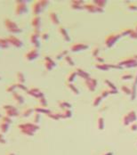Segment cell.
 <instances>
[{
  "label": "cell",
  "instance_id": "cell-1",
  "mask_svg": "<svg viewBox=\"0 0 137 155\" xmlns=\"http://www.w3.org/2000/svg\"><path fill=\"white\" fill-rule=\"evenodd\" d=\"M18 127L23 135L28 137H32L34 135V133L39 129V127L37 125H35L34 123H29V122L20 124Z\"/></svg>",
  "mask_w": 137,
  "mask_h": 155
},
{
  "label": "cell",
  "instance_id": "cell-2",
  "mask_svg": "<svg viewBox=\"0 0 137 155\" xmlns=\"http://www.w3.org/2000/svg\"><path fill=\"white\" fill-rule=\"evenodd\" d=\"M4 25L6 28V30L10 33H12V34H20V33L22 32V29L20 28L15 22H14L9 18L4 19Z\"/></svg>",
  "mask_w": 137,
  "mask_h": 155
},
{
  "label": "cell",
  "instance_id": "cell-3",
  "mask_svg": "<svg viewBox=\"0 0 137 155\" xmlns=\"http://www.w3.org/2000/svg\"><path fill=\"white\" fill-rule=\"evenodd\" d=\"M29 12V7L27 5V1L23 0H18L15 1V6H14V15L17 16L23 15L24 13H27Z\"/></svg>",
  "mask_w": 137,
  "mask_h": 155
},
{
  "label": "cell",
  "instance_id": "cell-4",
  "mask_svg": "<svg viewBox=\"0 0 137 155\" xmlns=\"http://www.w3.org/2000/svg\"><path fill=\"white\" fill-rule=\"evenodd\" d=\"M6 40L8 41V43L12 46H14L16 48H22L24 46V43L22 41V39H20L19 38L14 36V35H10L8 37L5 38Z\"/></svg>",
  "mask_w": 137,
  "mask_h": 155
},
{
  "label": "cell",
  "instance_id": "cell-5",
  "mask_svg": "<svg viewBox=\"0 0 137 155\" xmlns=\"http://www.w3.org/2000/svg\"><path fill=\"white\" fill-rule=\"evenodd\" d=\"M38 56H39V52H38L37 48H33V49L29 50V52L26 53L25 55H24L25 59L27 61H29V62L36 60Z\"/></svg>",
  "mask_w": 137,
  "mask_h": 155
},
{
  "label": "cell",
  "instance_id": "cell-6",
  "mask_svg": "<svg viewBox=\"0 0 137 155\" xmlns=\"http://www.w3.org/2000/svg\"><path fill=\"white\" fill-rule=\"evenodd\" d=\"M44 6L41 4V1H35L32 5V12H33L34 16H38L42 13Z\"/></svg>",
  "mask_w": 137,
  "mask_h": 155
},
{
  "label": "cell",
  "instance_id": "cell-7",
  "mask_svg": "<svg viewBox=\"0 0 137 155\" xmlns=\"http://www.w3.org/2000/svg\"><path fill=\"white\" fill-rule=\"evenodd\" d=\"M27 94L31 96H34L35 98H37V99H40L42 97H44V93H42L39 88L37 87H32V88L29 89L27 91Z\"/></svg>",
  "mask_w": 137,
  "mask_h": 155
},
{
  "label": "cell",
  "instance_id": "cell-8",
  "mask_svg": "<svg viewBox=\"0 0 137 155\" xmlns=\"http://www.w3.org/2000/svg\"><path fill=\"white\" fill-rule=\"evenodd\" d=\"M30 43L35 46V48H39L40 46V42H39V34L36 32H33L29 36Z\"/></svg>",
  "mask_w": 137,
  "mask_h": 155
},
{
  "label": "cell",
  "instance_id": "cell-9",
  "mask_svg": "<svg viewBox=\"0 0 137 155\" xmlns=\"http://www.w3.org/2000/svg\"><path fill=\"white\" fill-rule=\"evenodd\" d=\"M31 25L33 26L34 31H39L41 27V19L39 16H34L31 20Z\"/></svg>",
  "mask_w": 137,
  "mask_h": 155
},
{
  "label": "cell",
  "instance_id": "cell-10",
  "mask_svg": "<svg viewBox=\"0 0 137 155\" xmlns=\"http://www.w3.org/2000/svg\"><path fill=\"white\" fill-rule=\"evenodd\" d=\"M12 99H14V102H15L17 104H19V105L23 104L24 102H25L24 97L21 95V94H19V93H17V92H15V93L12 94Z\"/></svg>",
  "mask_w": 137,
  "mask_h": 155
},
{
  "label": "cell",
  "instance_id": "cell-11",
  "mask_svg": "<svg viewBox=\"0 0 137 155\" xmlns=\"http://www.w3.org/2000/svg\"><path fill=\"white\" fill-rule=\"evenodd\" d=\"M45 68H47V71H51L52 69H53V67L55 66V63L50 57L47 56L45 58Z\"/></svg>",
  "mask_w": 137,
  "mask_h": 155
},
{
  "label": "cell",
  "instance_id": "cell-12",
  "mask_svg": "<svg viewBox=\"0 0 137 155\" xmlns=\"http://www.w3.org/2000/svg\"><path fill=\"white\" fill-rule=\"evenodd\" d=\"M5 113H6V116H8L10 118H12V117H16V116H18L19 114H20V112L18 111V110L16 109L14 106H12L11 109L5 111Z\"/></svg>",
  "mask_w": 137,
  "mask_h": 155
},
{
  "label": "cell",
  "instance_id": "cell-13",
  "mask_svg": "<svg viewBox=\"0 0 137 155\" xmlns=\"http://www.w3.org/2000/svg\"><path fill=\"white\" fill-rule=\"evenodd\" d=\"M35 110L33 108H30V107H28V108H25V109L21 112V115L23 117V118H26V117H29L30 116L32 113H33Z\"/></svg>",
  "mask_w": 137,
  "mask_h": 155
},
{
  "label": "cell",
  "instance_id": "cell-14",
  "mask_svg": "<svg viewBox=\"0 0 137 155\" xmlns=\"http://www.w3.org/2000/svg\"><path fill=\"white\" fill-rule=\"evenodd\" d=\"M9 43L5 38H0V49H6L9 47Z\"/></svg>",
  "mask_w": 137,
  "mask_h": 155
},
{
  "label": "cell",
  "instance_id": "cell-15",
  "mask_svg": "<svg viewBox=\"0 0 137 155\" xmlns=\"http://www.w3.org/2000/svg\"><path fill=\"white\" fill-rule=\"evenodd\" d=\"M16 78H17L19 83H22V84L25 82V80H26L25 75H24V73L22 71H17V73H16Z\"/></svg>",
  "mask_w": 137,
  "mask_h": 155
},
{
  "label": "cell",
  "instance_id": "cell-16",
  "mask_svg": "<svg viewBox=\"0 0 137 155\" xmlns=\"http://www.w3.org/2000/svg\"><path fill=\"white\" fill-rule=\"evenodd\" d=\"M16 88H17L16 84H15V83H12V84H10V85H8L7 86L5 87V91L7 92V93H12V94H14V93H15Z\"/></svg>",
  "mask_w": 137,
  "mask_h": 155
},
{
  "label": "cell",
  "instance_id": "cell-17",
  "mask_svg": "<svg viewBox=\"0 0 137 155\" xmlns=\"http://www.w3.org/2000/svg\"><path fill=\"white\" fill-rule=\"evenodd\" d=\"M9 125L10 124H7V123H5V122H0V131H1V133L5 134L8 131L9 129Z\"/></svg>",
  "mask_w": 137,
  "mask_h": 155
},
{
  "label": "cell",
  "instance_id": "cell-18",
  "mask_svg": "<svg viewBox=\"0 0 137 155\" xmlns=\"http://www.w3.org/2000/svg\"><path fill=\"white\" fill-rule=\"evenodd\" d=\"M50 18H51V21L54 24H58L59 23V19L57 15L54 12H51L50 13Z\"/></svg>",
  "mask_w": 137,
  "mask_h": 155
},
{
  "label": "cell",
  "instance_id": "cell-19",
  "mask_svg": "<svg viewBox=\"0 0 137 155\" xmlns=\"http://www.w3.org/2000/svg\"><path fill=\"white\" fill-rule=\"evenodd\" d=\"M59 31H60V33L63 36V38L66 39V40H68V41H69V36H68V34H67V32H66V30H65L62 27H60L59 28Z\"/></svg>",
  "mask_w": 137,
  "mask_h": 155
},
{
  "label": "cell",
  "instance_id": "cell-20",
  "mask_svg": "<svg viewBox=\"0 0 137 155\" xmlns=\"http://www.w3.org/2000/svg\"><path fill=\"white\" fill-rule=\"evenodd\" d=\"M37 112H42V113H50V111L49 110H47L45 109V108H42V107H36L34 109Z\"/></svg>",
  "mask_w": 137,
  "mask_h": 155
},
{
  "label": "cell",
  "instance_id": "cell-21",
  "mask_svg": "<svg viewBox=\"0 0 137 155\" xmlns=\"http://www.w3.org/2000/svg\"><path fill=\"white\" fill-rule=\"evenodd\" d=\"M16 84V86L18 87V88H20V89H22V90H24V91H26V92H27L29 89L27 88V86H26L24 84H22V83H15Z\"/></svg>",
  "mask_w": 137,
  "mask_h": 155
},
{
  "label": "cell",
  "instance_id": "cell-22",
  "mask_svg": "<svg viewBox=\"0 0 137 155\" xmlns=\"http://www.w3.org/2000/svg\"><path fill=\"white\" fill-rule=\"evenodd\" d=\"M1 121H2V122H5V123H7V124H11L12 122V120L11 119V118L8 117V116H4V117H2Z\"/></svg>",
  "mask_w": 137,
  "mask_h": 155
},
{
  "label": "cell",
  "instance_id": "cell-23",
  "mask_svg": "<svg viewBox=\"0 0 137 155\" xmlns=\"http://www.w3.org/2000/svg\"><path fill=\"white\" fill-rule=\"evenodd\" d=\"M39 103H40V104H41L43 107H45V106H47V100H45V96L39 99Z\"/></svg>",
  "mask_w": 137,
  "mask_h": 155
},
{
  "label": "cell",
  "instance_id": "cell-24",
  "mask_svg": "<svg viewBox=\"0 0 137 155\" xmlns=\"http://www.w3.org/2000/svg\"><path fill=\"white\" fill-rule=\"evenodd\" d=\"M0 144H6V140L3 136V133H0Z\"/></svg>",
  "mask_w": 137,
  "mask_h": 155
},
{
  "label": "cell",
  "instance_id": "cell-25",
  "mask_svg": "<svg viewBox=\"0 0 137 155\" xmlns=\"http://www.w3.org/2000/svg\"><path fill=\"white\" fill-rule=\"evenodd\" d=\"M38 121H39V115H38V113H36L35 118H34V122H38Z\"/></svg>",
  "mask_w": 137,
  "mask_h": 155
},
{
  "label": "cell",
  "instance_id": "cell-26",
  "mask_svg": "<svg viewBox=\"0 0 137 155\" xmlns=\"http://www.w3.org/2000/svg\"><path fill=\"white\" fill-rule=\"evenodd\" d=\"M66 60L68 61V62H69V64H71V65H73V63H72V61H71V59L69 57V56H66Z\"/></svg>",
  "mask_w": 137,
  "mask_h": 155
},
{
  "label": "cell",
  "instance_id": "cell-27",
  "mask_svg": "<svg viewBox=\"0 0 137 155\" xmlns=\"http://www.w3.org/2000/svg\"><path fill=\"white\" fill-rule=\"evenodd\" d=\"M42 38H43V39H47L48 38V34H47V33H45Z\"/></svg>",
  "mask_w": 137,
  "mask_h": 155
},
{
  "label": "cell",
  "instance_id": "cell-28",
  "mask_svg": "<svg viewBox=\"0 0 137 155\" xmlns=\"http://www.w3.org/2000/svg\"><path fill=\"white\" fill-rule=\"evenodd\" d=\"M7 155H15V153L14 152H9V153H7Z\"/></svg>",
  "mask_w": 137,
  "mask_h": 155
},
{
  "label": "cell",
  "instance_id": "cell-29",
  "mask_svg": "<svg viewBox=\"0 0 137 155\" xmlns=\"http://www.w3.org/2000/svg\"><path fill=\"white\" fill-rule=\"evenodd\" d=\"M0 80H2V77L1 76H0Z\"/></svg>",
  "mask_w": 137,
  "mask_h": 155
},
{
  "label": "cell",
  "instance_id": "cell-30",
  "mask_svg": "<svg viewBox=\"0 0 137 155\" xmlns=\"http://www.w3.org/2000/svg\"><path fill=\"white\" fill-rule=\"evenodd\" d=\"M0 118H1V114H0Z\"/></svg>",
  "mask_w": 137,
  "mask_h": 155
}]
</instances>
